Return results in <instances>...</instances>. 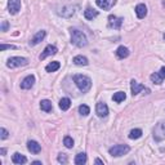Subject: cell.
<instances>
[{"label": "cell", "mask_w": 165, "mask_h": 165, "mask_svg": "<svg viewBox=\"0 0 165 165\" xmlns=\"http://www.w3.org/2000/svg\"><path fill=\"white\" fill-rule=\"evenodd\" d=\"M8 27H9V23H8L7 21H3V23H2V31H8Z\"/></svg>", "instance_id": "cell-32"}, {"label": "cell", "mask_w": 165, "mask_h": 165, "mask_svg": "<svg viewBox=\"0 0 165 165\" xmlns=\"http://www.w3.org/2000/svg\"><path fill=\"white\" fill-rule=\"evenodd\" d=\"M45 35H47V32H45L44 30L39 31V32L36 34V35H35V36H34V38L31 39V41H30V45H38L39 43H40V41H41L43 39L45 38Z\"/></svg>", "instance_id": "cell-14"}, {"label": "cell", "mask_w": 165, "mask_h": 165, "mask_svg": "<svg viewBox=\"0 0 165 165\" xmlns=\"http://www.w3.org/2000/svg\"><path fill=\"white\" fill-rule=\"evenodd\" d=\"M84 16H85L86 20H93V18H95V17L98 16V12L92 9V8H86V11L84 12Z\"/></svg>", "instance_id": "cell-21"}, {"label": "cell", "mask_w": 165, "mask_h": 165, "mask_svg": "<svg viewBox=\"0 0 165 165\" xmlns=\"http://www.w3.org/2000/svg\"><path fill=\"white\" fill-rule=\"evenodd\" d=\"M154 138L156 142H161L165 140V123H159L154 129Z\"/></svg>", "instance_id": "cell-5"}, {"label": "cell", "mask_w": 165, "mask_h": 165, "mask_svg": "<svg viewBox=\"0 0 165 165\" xmlns=\"http://www.w3.org/2000/svg\"><path fill=\"white\" fill-rule=\"evenodd\" d=\"M27 150L32 154H39L41 151V146L36 141H29L27 142Z\"/></svg>", "instance_id": "cell-13"}, {"label": "cell", "mask_w": 165, "mask_h": 165, "mask_svg": "<svg viewBox=\"0 0 165 165\" xmlns=\"http://www.w3.org/2000/svg\"><path fill=\"white\" fill-rule=\"evenodd\" d=\"M135 14H137V17H138L140 20L144 18L146 14H147V7H146L144 4H138V5L135 7Z\"/></svg>", "instance_id": "cell-15"}, {"label": "cell", "mask_w": 165, "mask_h": 165, "mask_svg": "<svg viewBox=\"0 0 165 165\" xmlns=\"http://www.w3.org/2000/svg\"><path fill=\"white\" fill-rule=\"evenodd\" d=\"M116 56H117V58H120V59L126 58V57L129 56V49H128L126 47H124V45L119 47V48L116 49Z\"/></svg>", "instance_id": "cell-16"}, {"label": "cell", "mask_w": 165, "mask_h": 165, "mask_svg": "<svg viewBox=\"0 0 165 165\" xmlns=\"http://www.w3.org/2000/svg\"><path fill=\"white\" fill-rule=\"evenodd\" d=\"M40 108L43 111H45V112H50L52 110H53V106H52V102L49 99H43L40 102Z\"/></svg>", "instance_id": "cell-19"}, {"label": "cell", "mask_w": 165, "mask_h": 165, "mask_svg": "<svg viewBox=\"0 0 165 165\" xmlns=\"http://www.w3.org/2000/svg\"><path fill=\"white\" fill-rule=\"evenodd\" d=\"M130 89H132V94H133V95H137L138 93H141L142 90L150 92V89H147L146 86L142 85V84H138L135 80H132V81H130Z\"/></svg>", "instance_id": "cell-9"}, {"label": "cell", "mask_w": 165, "mask_h": 165, "mask_svg": "<svg viewBox=\"0 0 165 165\" xmlns=\"http://www.w3.org/2000/svg\"><path fill=\"white\" fill-rule=\"evenodd\" d=\"M74 83L76 84V86L83 93L89 92V89L92 88V80H90V77L85 76V75H75L74 76Z\"/></svg>", "instance_id": "cell-2"}, {"label": "cell", "mask_w": 165, "mask_h": 165, "mask_svg": "<svg viewBox=\"0 0 165 165\" xmlns=\"http://www.w3.org/2000/svg\"><path fill=\"white\" fill-rule=\"evenodd\" d=\"M95 4L103 11H110L116 4V0H95Z\"/></svg>", "instance_id": "cell-7"}, {"label": "cell", "mask_w": 165, "mask_h": 165, "mask_svg": "<svg viewBox=\"0 0 165 165\" xmlns=\"http://www.w3.org/2000/svg\"><path fill=\"white\" fill-rule=\"evenodd\" d=\"M74 63L77 65V66H86L89 62H88V59H86L85 57H83V56H76L74 58Z\"/></svg>", "instance_id": "cell-23"}, {"label": "cell", "mask_w": 165, "mask_h": 165, "mask_svg": "<svg viewBox=\"0 0 165 165\" xmlns=\"http://www.w3.org/2000/svg\"><path fill=\"white\" fill-rule=\"evenodd\" d=\"M159 72H160V75H161V76L164 77V79H165V66H164V67H161V70H160Z\"/></svg>", "instance_id": "cell-34"}, {"label": "cell", "mask_w": 165, "mask_h": 165, "mask_svg": "<svg viewBox=\"0 0 165 165\" xmlns=\"http://www.w3.org/2000/svg\"><path fill=\"white\" fill-rule=\"evenodd\" d=\"M70 32H71V43L74 45L79 47V48H83L88 44V39H86L85 34L81 32L80 30L77 29H70Z\"/></svg>", "instance_id": "cell-1"}, {"label": "cell", "mask_w": 165, "mask_h": 165, "mask_svg": "<svg viewBox=\"0 0 165 165\" xmlns=\"http://www.w3.org/2000/svg\"><path fill=\"white\" fill-rule=\"evenodd\" d=\"M150 79H151V81H152V83L160 85V84L163 83V80H164V77L160 75V72H155V74H152V75L150 76Z\"/></svg>", "instance_id": "cell-25"}, {"label": "cell", "mask_w": 165, "mask_h": 165, "mask_svg": "<svg viewBox=\"0 0 165 165\" xmlns=\"http://www.w3.org/2000/svg\"><path fill=\"white\" fill-rule=\"evenodd\" d=\"M86 163V155L84 152H80V154H77L76 155V158H75V164L77 165H83Z\"/></svg>", "instance_id": "cell-26"}, {"label": "cell", "mask_w": 165, "mask_h": 165, "mask_svg": "<svg viewBox=\"0 0 165 165\" xmlns=\"http://www.w3.org/2000/svg\"><path fill=\"white\" fill-rule=\"evenodd\" d=\"M0 154H2V155L4 156V155L7 154V150H5V149H2V150H0Z\"/></svg>", "instance_id": "cell-36"}, {"label": "cell", "mask_w": 165, "mask_h": 165, "mask_svg": "<svg viewBox=\"0 0 165 165\" xmlns=\"http://www.w3.org/2000/svg\"><path fill=\"white\" fill-rule=\"evenodd\" d=\"M34 84H35V76L34 75H29V76H26L25 79L22 80L21 83V88L22 89H31Z\"/></svg>", "instance_id": "cell-11"}, {"label": "cell", "mask_w": 165, "mask_h": 165, "mask_svg": "<svg viewBox=\"0 0 165 165\" xmlns=\"http://www.w3.org/2000/svg\"><path fill=\"white\" fill-rule=\"evenodd\" d=\"M71 107V101L70 98H62L59 101V108L62 110V111H66Z\"/></svg>", "instance_id": "cell-20"}, {"label": "cell", "mask_w": 165, "mask_h": 165, "mask_svg": "<svg viewBox=\"0 0 165 165\" xmlns=\"http://www.w3.org/2000/svg\"><path fill=\"white\" fill-rule=\"evenodd\" d=\"M62 17H66V18H70V17L75 13V8L74 7H63L62 12H58Z\"/></svg>", "instance_id": "cell-18"}, {"label": "cell", "mask_w": 165, "mask_h": 165, "mask_svg": "<svg viewBox=\"0 0 165 165\" xmlns=\"http://www.w3.org/2000/svg\"><path fill=\"white\" fill-rule=\"evenodd\" d=\"M94 163H95V164H103V161H102L101 159H95V160H94Z\"/></svg>", "instance_id": "cell-35"}, {"label": "cell", "mask_w": 165, "mask_h": 165, "mask_svg": "<svg viewBox=\"0 0 165 165\" xmlns=\"http://www.w3.org/2000/svg\"><path fill=\"white\" fill-rule=\"evenodd\" d=\"M8 9L11 14H17L21 11V0H9L8 2Z\"/></svg>", "instance_id": "cell-8"}, {"label": "cell", "mask_w": 165, "mask_h": 165, "mask_svg": "<svg viewBox=\"0 0 165 165\" xmlns=\"http://www.w3.org/2000/svg\"><path fill=\"white\" fill-rule=\"evenodd\" d=\"M29 63V59L27 58H23V57H12L8 59L7 66L9 68H16V67H21V66H26Z\"/></svg>", "instance_id": "cell-4"}, {"label": "cell", "mask_w": 165, "mask_h": 165, "mask_svg": "<svg viewBox=\"0 0 165 165\" xmlns=\"http://www.w3.org/2000/svg\"><path fill=\"white\" fill-rule=\"evenodd\" d=\"M79 112L83 115V116H86V115H89L90 114V108L86 106V105H81L80 107H79Z\"/></svg>", "instance_id": "cell-29"}, {"label": "cell", "mask_w": 165, "mask_h": 165, "mask_svg": "<svg viewBox=\"0 0 165 165\" xmlns=\"http://www.w3.org/2000/svg\"><path fill=\"white\" fill-rule=\"evenodd\" d=\"M164 39H165V34H164Z\"/></svg>", "instance_id": "cell-38"}, {"label": "cell", "mask_w": 165, "mask_h": 165, "mask_svg": "<svg viewBox=\"0 0 165 165\" xmlns=\"http://www.w3.org/2000/svg\"><path fill=\"white\" fill-rule=\"evenodd\" d=\"M123 18H119V17L116 16H110L108 17V26L111 29H120L121 27V25H123Z\"/></svg>", "instance_id": "cell-10"}, {"label": "cell", "mask_w": 165, "mask_h": 165, "mask_svg": "<svg viewBox=\"0 0 165 165\" xmlns=\"http://www.w3.org/2000/svg\"><path fill=\"white\" fill-rule=\"evenodd\" d=\"M129 151H130V147L128 144H116L114 147H111L108 152L111 156H114V158H120V156H123V155H126Z\"/></svg>", "instance_id": "cell-3"}, {"label": "cell", "mask_w": 165, "mask_h": 165, "mask_svg": "<svg viewBox=\"0 0 165 165\" xmlns=\"http://www.w3.org/2000/svg\"><path fill=\"white\" fill-rule=\"evenodd\" d=\"M125 98H126V94L124 92H117V93H115L114 95H112V99H114L116 103H120V102L125 101Z\"/></svg>", "instance_id": "cell-24"}, {"label": "cell", "mask_w": 165, "mask_h": 165, "mask_svg": "<svg viewBox=\"0 0 165 165\" xmlns=\"http://www.w3.org/2000/svg\"><path fill=\"white\" fill-rule=\"evenodd\" d=\"M63 144L67 147V149H72V147H74V140H72L71 137L66 135V137L63 138Z\"/></svg>", "instance_id": "cell-28"}, {"label": "cell", "mask_w": 165, "mask_h": 165, "mask_svg": "<svg viewBox=\"0 0 165 165\" xmlns=\"http://www.w3.org/2000/svg\"><path fill=\"white\" fill-rule=\"evenodd\" d=\"M141 137H142V130L141 129L130 130V133H129V138H130V140H138V138H141Z\"/></svg>", "instance_id": "cell-27"}, {"label": "cell", "mask_w": 165, "mask_h": 165, "mask_svg": "<svg viewBox=\"0 0 165 165\" xmlns=\"http://www.w3.org/2000/svg\"><path fill=\"white\" fill-rule=\"evenodd\" d=\"M58 52V49L54 47V45H47L45 47V49H44V52H43V53L40 54V59L43 61V59H45L47 57H49V56H53V54H56Z\"/></svg>", "instance_id": "cell-12"}, {"label": "cell", "mask_w": 165, "mask_h": 165, "mask_svg": "<svg viewBox=\"0 0 165 165\" xmlns=\"http://www.w3.org/2000/svg\"><path fill=\"white\" fill-rule=\"evenodd\" d=\"M12 161L14 164H25V163H27V159H26V156H23L22 154L20 152H16L13 156H12Z\"/></svg>", "instance_id": "cell-17"}, {"label": "cell", "mask_w": 165, "mask_h": 165, "mask_svg": "<svg viewBox=\"0 0 165 165\" xmlns=\"http://www.w3.org/2000/svg\"><path fill=\"white\" fill-rule=\"evenodd\" d=\"M57 160H58V163H61V164H67V156L65 155V154H59L58 155V158H57Z\"/></svg>", "instance_id": "cell-30"}, {"label": "cell", "mask_w": 165, "mask_h": 165, "mask_svg": "<svg viewBox=\"0 0 165 165\" xmlns=\"http://www.w3.org/2000/svg\"><path fill=\"white\" fill-rule=\"evenodd\" d=\"M9 137V133H8V130L5 128H2L0 129V138L2 140H7V138Z\"/></svg>", "instance_id": "cell-31"}, {"label": "cell", "mask_w": 165, "mask_h": 165, "mask_svg": "<svg viewBox=\"0 0 165 165\" xmlns=\"http://www.w3.org/2000/svg\"><path fill=\"white\" fill-rule=\"evenodd\" d=\"M34 165H41V161H32Z\"/></svg>", "instance_id": "cell-37"}, {"label": "cell", "mask_w": 165, "mask_h": 165, "mask_svg": "<svg viewBox=\"0 0 165 165\" xmlns=\"http://www.w3.org/2000/svg\"><path fill=\"white\" fill-rule=\"evenodd\" d=\"M59 67H61L59 62H58V61H54V62H50L49 65H47L45 70H47V72H54V71H57V70H58Z\"/></svg>", "instance_id": "cell-22"}, {"label": "cell", "mask_w": 165, "mask_h": 165, "mask_svg": "<svg viewBox=\"0 0 165 165\" xmlns=\"http://www.w3.org/2000/svg\"><path fill=\"white\" fill-rule=\"evenodd\" d=\"M95 112L99 117H106L108 115V107L105 102H98L95 106Z\"/></svg>", "instance_id": "cell-6"}, {"label": "cell", "mask_w": 165, "mask_h": 165, "mask_svg": "<svg viewBox=\"0 0 165 165\" xmlns=\"http://www.w3.org/2000/svg\"><path fill=\"white\" fill-rule=\"evenodd\" d=\"M0 49L2 50H5V49H16L14 45H5V44H2L0 45Z\"/></svg>", "instance_id": "cell-33"}]
</instances>
